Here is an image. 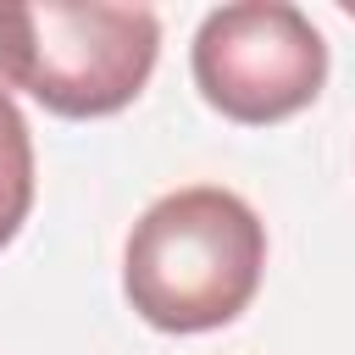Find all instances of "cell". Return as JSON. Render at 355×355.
Returning <instances> with one entry per match:
<instances>
[{
  "instance_id": "cell-1",
  "label": "cell",
  "mask_w": 355,
  "mask_h": 355,
  "mask_svg": "<svg viewBox=\"0 0 355 355\" xmlns=\"http://www.w3.org/2000/svg\"><path fill=\"white\" fill-rule=\"evenodd\" d=\"M266 272V222L222 183L144 205L122 244V294L155 333H211L250 311Z\"/></svg>"
},
{
  "instance_id": "cell-3",
  "label": "cell",
  "mask_w": 355,
  "mask_h": 355,
  "mask_svg": "<svg viewBox=\"0 0 355 355\" xmlns=\"http://www.w3.org/2000/svg\"><path fill=\"white\" fill-rule=\"evenodd\" d=\"M194 89L239 128H272L316 105L327 83V39L288 0L216 6L194 28Z\"/></svg>"
},
{
  "instance_id": "cell-5",
  "label": "cell",
  "mask_w": 355,
  "mask_h": 355,
  "mask_svg": "<svg viewBox=\"0 0 355 355\" xmlns=\"http://www.w3.org/2000/svg\"><path fill=\"white\" fill-rule=\"evenodd\" d=\"M6 44H11V6H0V89H6Z\"/></svg>"
},
{
  "instance_id": "cell-2",
  "label": "cell",
  "mask_w": 355,
  "mask_h": 355,
  "mask_svg": "<svg viewBox=\"0 0 355 355\" xmlns=\"http://www.w3.org/2000/svg\"><path fill=\"white\" fill-rule=\"evenodd\" d=\"M161 55V17L150 6H11L6 94H33L50 116L94 122L128 111Z\"/></svg>"
},
{
  "instance_id": "cell-4",
  "label": "cell",
  "mask_w": 355,
  "mask_h": 355,
  "mask_svg": "<svg viewBox=\"0 0 355 355\" xmlns=\"http://www.w3.org/2000/svg\"><path fill=\"white\" fill-rule=\"evenodd\" d=\"M33 211V133L17 100L0 89V250L22 233Z\"/></svg>"
}]
</instances>
